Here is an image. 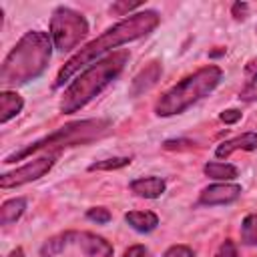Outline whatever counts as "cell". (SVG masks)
Segmentation results:
<instances>
[{"label":"cell","instance_id":"6da1fadb","mask_svg":"<svg viewBox=\"0 0 257 257\" xmlns=\"http://www.w3.org/2000/svg\"><path fill=\"white\" fill-rule=\"evenodd\" d=\"M159 22H161V16L155 10H141V12L131 14L128 18L116 22L114 26H110L108 30H104L98 38H94L92 42H88L84 48H80L72 58H68L64 62V66L56 74L54 86L60 88L80 68L94 64V60L98 56H102L104 52H108V50H112V48H116L120 44H126V42H133L137 38H143V36L151 34L159 26Z\"/></svg>","mask_w":257,"mask_h":257},{"label":"cell","instance_id":"7a4b0ae2","mask_svg":"<svg viewBox=\"0 0 257 257\" xmlns=\"http://www.w3.org/2000/svg\"><path fill=\"white\" fill-rule=\"evenodd\" d=\"M50 56H52L50 34L42 30L26 32L2 60L0 82L4 86H16L38 78L46 70Z\"/></svg>","mask_w":257,"mask_h":257},{"label":"cell","instance_id":"3957f363","mask_svg":"<svg viewBox=\"0 0 257 257\" xmlns=\"http://www.w3.org/2000/svg\"><path fill=\"white\" fill-rule=\"evenodd\" d=\"M126 60H128V52L118 50V52H112V54L96 60L94 64L86 66L66 86L62 100H60V112L72 114V112L80 110L82 106H86L96 94H100L122 72Z\"/></svg>","mask_w":257,"mask_h":257},{"label":"cell","instance_id":"277c9868","mask_svg":"<svg viewBox=\"0 0 257 257\" xmlns=\"http://www.w3.org/2000/svg\"><path fill=\"white\" fill-rule=\"evenodd\" d=\"M221 68L215 64L203 66L197 72L189 74L175 86H171L167 92L161 94V98L155 102V114L157 116H175L185 112L189 106H193L203 96L211 94L217 84L221 82Z\"/></svg>","mask_w":257,"mask_h":257},{"label":"cell","instance_id":"5b68a950","mask_svg":"<svg viewBox=\"0 0 257 257\" xmlns=\"http://www.w3.org/2000/svg\"><path fill=\"white\" fill-rule=\"evenodd\" d=\"M108 128V120L102 118H88V120H76V122H68L60 128H56L54 133L34 141L32 145L8 155L4 159V163H16L32 153L38 151H46V149H62V147H74V145H86L90 141H94L96 137L104 135Z\"/></svg>","mask_w":257,"mask_h":257},{"label":"cell","instance_id":"8992f818","mask_svg":"<svg viewBox=\"0 0 257 257\" xmlns=\"http://www.w3.org/2000/svg\"><path fill=\"white\" fill-rule=\"evenodd\" d=\"M48 34H50L52 46L58 52H70L88 34V22L80 12L68 6H58L52 12Z\"/></svg>","mask_w":257,"mask_h":257},{"label":"cell","instance_id":"52a82bcc","mask_svg":"<svg viewBox=\"0 0 257 257\" xmlns=\"http://www.w3.org/2000/svg\"><path fill=\"white\" fill-rule=\"evenodd\" d=\"M54 165V157H40V159H34L10 173H4L0 175V187L2 189H12V187H20V185H26V183H32L40 177H44Z\"/></svg>","mask_w":257,"mask_h":257},{"label":"cell","instance_id":"ba28073f","mask_svg":"<svg viewBox=\"0 0 257 257\" xmlns=\"http://www.w3.org/2000/svg\"><path fill=\"white\" fill-rule=\"evenodd\" d=\"M241 197V185H235V183H215V185H209L201 191L199 195V205H207V207H213V205H229L233 201H237Z\"/></svg>","mask_w":257,"mask_h":257},{"label":"cell","instance_id":"9c48e42d","mask_svg":"<svg viewBox=\"0 0 257 257\" xmlns=\"http://www.w3.org/2000/svg\"><path fill=\"white\" fill-rule=\"evenodd\" d=\"M72 243H76L80 247V251L88 257H112V245L96 235V233H90V231H74L72 233Z\"/></svg>","mask_w":257,"mask_h":257},{"label":"cell","instance_id":"30bf717a","mask_svg":"<svg viewBox=\"0 0 257 257\" xmlns=\"http://www.w3.org/2000/svg\"><path fill=\"white\" fill-rule=\"evenodd\" d=\"M255 149H257V133H243L239 137L219 143V147L215 149V155L219 159H227L235 151H255Z\"/></svg>","mask_w":257,"mask_h":257},{"label":"cell","instance_id":"8fae6325","mask_svg":"<svg viewBox=\"0 0 257 257\" xmlns=\"http://www.w3.org/2000/svg\"><path fill=\"white\" fill-rule=\"evenodd\" d=\"M161 72H163V68H161L159 62H151L149 66H145V68L133 78V84H131V90H128L131 96H139V94L151 90V88L157 84V80L161 78Z\"/></svg>","mask_w":257,"mask_h":257},{"label":"cell","instance_id":"7c38bea8","mask_svg":"<svg viewBox=\"0 0 257 257\" xmlns=\"http://www.w3.org/2000/svg\"><path fill=\"white\" fill-rule=\"evenodd\" d=\"M165 189L167 185L161 177H141V179L131 181V191L145 199H157L165 193Z\"/></svg>","mask_w":257,"mask_h":257},{"label":"cell","instance_id":"4fadbf2b","mask_svg":"<svg viewBox=\"0 0 257 257\" xmlns=\"http://www.w3.org/2000/svg\"><path fill=\"white\" fill-rule=\"evenodd\" d=\"M24 106V100L18 92L14 90H2L0 92V122L6 124L10 118H14L16 114H20Z\"/></svg>","mask_w":257,"mask_h":257},{"label":"cell","instance_id":"5bb4252c","mask_svg":"<svg viewBox=\"0 0 257 257\" xmlns=\"http://www.w3.org/2000/svg\"><path fill=\"white\" fill-rule=\"evenodd\" d=\"M124 221L139 233H151L159 225V217L153 211H128L124 213Z\"/></svg>","mask_w":257,"mask_h":257},{"label":"cell","instance_id":"9a60e30c","mask_svg":"<svg viewBox=\"0 0 257 257\" xmlns=\"http://www.w3.org/2000/svg\"><path fill=\"white\" fill-rule=\"evenodd\" d=\"M239 100L245 102L257 100V58L249 60L245 66V82L239 90Z\"/></svg>","mask_w":257,"mask_h":257},{"label":"cell","instance_id":"2e32d148","mask_svg":"<svg viewBox=\"0 0 257 257\" xmlns=\"http://www.w3.org/2000/svg\"><path fill=\"white\" fill-rule=\"evenodd\" d=\"M24 211H26V199L24 197H14V199L4 201L0 207V225L16 223Z\"/></svg>","mask_w":257,"mask_h":257},{"label":"cell","instance_id":"e0dca14e","mask_svg":"<svg viewBox=\"0 0 257 257\" xmlns=\"http://www.w3.org/2000/svg\"><path fill=\"white\" fill-rule=\"evenodd\" d=\"M72 233H74V231H64V233H58V235L46 239L44 245L40 247V255H42V257H54V255L62 253L64 247L72 243Z\"/></svg>","mask_w":257,"mask_h":257},{"label":"cell","instance_id":"ac0fdd59","mask_svg":"<svg viewBox=\"0 0 257 257\" xmlns=\"http://www.w3.org/2000/svg\"><path fill=\"white\" fill-rule=\"evenodd\" d=\"M205 175L209 179H215V181H233L237 177V167L235 165H229V163H217V161H211L203 167Z\"/></svg>","mask_w":257,"mask_h":257},{"label":"cell","instance_id":"d6986e66","mask_svg":"<svg viewBox=\"0 0 257 257\" xmlns=\"http://www.w3.org/2000/svg\"><path fill=\"white\" fill-rule=\"evenodd\" d=\"M241 241L245 245H257V213H251L241 223Z\"/></svg>","mask_w":257,"mask_h":257},{"label":"cell","instance_id":"ffe728a7","mask_svg":"<svg viewBox=\"0 0 257 257\" xmlns=\"http://www.w3.org/2000/svg\"><path fill=\"white\" fill-rule=\"evenodd\" d=\"M131 157H112V159H104V161H96L88 167V171H116L122 169L126 165H131Z\"/></svg>","mask_w":257,"mask_h":257},{"label":"cell","instance_id":"44dd1931","mask_svg":"<svg viewBox=\"0 0 257 257\" xmlns=\"http://www.w3.org/2000/svg\"><path fill=\"white\" fill-rule=\"evenodd\" d=\"M86 219H90V221H94V223H98V225H104V223H108L112 217H110V211H108V209H104V207H92V209L86 211Z\"/></svg>","mask_w":257,"mask_h":257},{"label":"cell","instance_id":"7402d4cb","mask_svg":"<svg viewBox=\"0 0 257 257\" xmlns=\"http://www.w3.org/2000/svg\"><path fill=\"white\" fill-rule=\"evenodd\" d=\"M137 8H141V2H114L110 6V12L116 14V16H124L131 10H137Z\"/></svg>","mask_w":257,"mask_h":257},{"label":"cell","instance_id":"603a6c76","mask_svg":"<svg viewBox=\"0 0 257 257\" xmlns=\"http://www.w3.org/2000/svg\"><path fill=\"white\" fill-rule=\"evenodd\" d=\"M215 257H239V253H237V247H235V243H233L231 239H225V241H223V243L219 245V249H217Z\"/></svg>","mask_w":257,"mask_h":257},{"label":"cell","instance_id":"cb8c5ba5","mask_svg":"<svg viewBox=\"0 0 257 257\" xmlns=\"http://www.w3.org/2000/svg\"><path fill=\"white\" fill-rule=\"evenodd\" d=\"M163 257H195V255H193V249L187 245H173L163 253Z\"/></svg>","mask_w":257,"mask_h":257},{"label":"cell","instance_id":"d4e9b609","mask_svg":"<svg viewBox=\"0 0 257 257\" xmlns=\"http://www.w3.org/2000/svg\"><path fill=\"white\" fill-rule=\"evenodd\" d=\"M219 118H221L225 124H235V122L241 118V110H237V108H229V110H223V112L219 114Z\"/></svg>","mask_w":257,"mask_h":257},{"label":"cell","instance_id":"484cf974","mask_svg":"<svg viewBox=\"0 0 257 257\" xmlns=\"http://www.w3.org/2000/svg\"><path fill=\"white\" fill-rule=\"evenodd\" d=\"M122 257H147V247L145 245H131L122 253Z\"/></svg>","mask_w":257,"mask_h":257},{"label":"cell","instance_id":"4316f807","mask_svg":"<svg viewBox=\"0 0 257 257\" xmlns=\"http://www.w3.org/2000/svg\"><path fill=\"white\" fill-rule=\"evenodd\" d=\"M247 8H249V6H247L245 2H235V4H233V8H231V12H233L235 20H243V18H245Z\"/></svg>","mask_w":257,"mask_h":257},{"label":"cell","instance_id":"83f0119b","mask_svg":"<svg viewBox=\"0 0 257 257\" xmlns=\"http://www.w3.org/2000/svg\"><path fill=\"white\" fill-rule=\"evenodd\" d=\"M6 257H24V251H22V247H16V249H12Z\"/></svg>","mask_w":257,"mask_h":257}]
</instances>
